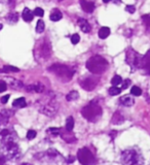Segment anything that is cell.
Instances as JSON below:
<instances>
[{"instance_id":"1","label":"cell","mask_w":150,"mask_h":165,"mask_svg":"<svg viewBox=\"0 0 150 165\" xmlns=\"http://www.w3.org/2000/svg\"><path fill=\"white\" fill-rule=\"evenodd\" d=\"M1 143V148L2 151L4 153V156L8 159H16L20 156V149H19V146L16 145V141H14V137L10 134V132L8 133L5 136H2Z\"/></svg>"},{"instance_id":"2","label":"cell","mask_w":150,"mask_h":165,"mask_svg":"<svg viewBox=\"0 0 150 165\" xmlns=\"http://www.w3.org/2000/svg\"><path fill=\"white\" fill-rule=\"evenodd\" d=\"M109 63L104 57L96 55L91 57L86 62V68L94 74H101L108 69Z\"/></svg>"},{"instance_id":"3","label":"cell","mask_w":150,"mask_h":165,"mask_svg":"<svg viewBox=\"0 0 150 165\" xmlns=\"http://www.w3.org/2000/svg\"><path fill=\"white\" fill-rule=\"evenodd\" d=\"M81 114L89 122H97L102 117L103 110H102V107L98 103L91 101V103H89L82 108Z\"/></svg>"},{"instance_id":"4","label":"cell","mask_w":150,"mask_h":165,"mask_svg":"<svg viewBox=\"0 0 150 165\" xmlns=\"http://www.w3.org/2000/svg\"><path fill=\"white\" fill-rule=\"evenodd\" d=\"M143 156L136 149L124 150L121 153V163L124 165H142Z\"/></svg>"},{"instance_id":"5","label":"cell","mask_w":150,"mask_h":165,"mask_svg":"<svg viewBox=\"0 0 150 165\" xmlns=\"http://www.w3.org/2000/svg\"><path fill=\"white\" fill-rule=\"evenodd\" d=\"M39 112L47 117H54L59 110V103L54 96L45 98L43 101L39 102Z\"/></svg>"},{"instance_id":"6","label":"cell","mask_w":150,"mask_h":165,"mask_svg":"<svg viewBox=\"0 0 150 165\" xmlns=\"http://www.w3.org/2000/svg\"><path fill=\"white\" fill-rule=\"evenodd\" d=\"M49 70L64 82L70 81L75 73V71L72 68H70L67 65H64V64H54L49 67Z\"/></svg>"},{"instance_id":"7","label":"cell","mask_w":150,"mask_h":165,"mask_svg":"<svg viewBox=\"0 0 150 165\" xmlns=\"http://www.w3.org/2000/svg\"><path fill=\"white\" fill-rule=\"evenodd\" d=\"M143 56L137 53L135 50L129 49L126 53V62L133 68V69H140L142 64Z\"/></svg>"},{"instance_id":"8","label":"cell","mask_w":150,"mask_h":165,"mask_svg":"<svg viewBox=\"0 0 150 165\" xmlns=\"http://www.w3.org/2000/svg\"><path fill=\"white\" fill-rule=\"evenodd\" d=\"M77 159L82 165H93L95 163V158L91 152L87 148H81L77 153Z\"/></svg>"},{"instance_id":"9","label":"cell","mask_w":150,"mask_h":165,"mask_svg":"<svg viewBox=\"0 0 150 165\" xmlns=\"http://www.w3.org/2000/svg\"><path fill=\"white\" fill-rule=\"evenodd\" d=\"M43 155H44L45 157L49 158L51 161L55 162V163H57V164H62V163H63V161H64L63 156H62L61 154H60L59 152H58L57 150H55V149L47 150L46 153L43 154Z\"/></svg>"},{"instance_id":"10","label":"cell","mask_w":150,"mask_h":165,"mask_svg":"<svg viewBox=\"0 0 150 165\" xmlns=\"http://www.w3.org/2000/svg\"><path fill=\"white\" fill-rule=\"evenodd\" d=\"M38 53L40 55V57L42 59H47V58L51 57V47L49 45V43L46 41H43L42 43H40L38 49Z\"/></svg>"},{"instance_id":"11","label":"cell","mask_w":150,"mask_h":165,"mask_svg":"<svg viewBox=\"0 0 150 165\" xmlns=\"http://www.w3.org/2000/svg\"><path fill=\"white\" fill-rule=\"evenodd\" d=\"M98 81L95 78H85L80 82V86L82 89L86 91H91L97 87Z\"/></svg>"},{"instance_id":"12","label":"cell","mask_w":150,"mask_h":165,"mask_svg":"<svg viewBox=\"0 0 150 165\" xmlns=\"http://www.w3.org/2000/svg\"><path fill=\"white\" fill-rule=\"evenodd\" d=\"M141 69L147 74H150V51L146 53V55L143 57L142 64H141Z\"/></svg>"},{"instance_id":"13","label":"cell","mask_w":150,"mask_h":165,"mask_svg":"<svg viewBox=\"0 0 150 165\" xmlns=\"http://www.w3.org/2000/svg\"><path fill=\"white\" fill-rule=\"evenodd\" d=\"M26 90L28 92H35V93H42L44 92L45 88L42 84L37 83V84H33V85H29L26 87Z\"/></svg>"},{"instance_id":"14","label":"cell","mask_w":150,"mask_h":165,"mask_svg":"<svg viewBox=\"0 0 150 165\" xmlns=\"http://www.w3.org/2000/svg\"><path fill=\"white\" fill-rule=\"evenodd\" d=\"M77 23H78V26L80 27V29H81V31H82V32H84V33L91 32V27L89 23L87 22L86 20H84V19H82V18H79L78 21H77Z\"/></svg>"},{"instance_id":"15","label":"cell","mask_w":150,"mask_h":165,"mask_svg":"<svg viewBox=\"0 0 150 165\" xmlns=\"http://www.w3.org/2000/svg\"><path fill=\"white\" fill-rule=\"evenodd\" d=\"M80 5L85 12H93L94 9H95L94 2L89 1V0H80Z\"/></svg>"},{"instance_id":"16","label":"cell","mask_w":150,"mask_h":165,"mask_svg":"<svg viewBox=\"0 0 150 165\" xmlns=\"http://www.w3.org/2000/svg\"><path fill=\"white\" fill-rule=\"evenodd\" d=\"M119 102H120V104H122L124 106L129 107V106L134 105V104H135V99L131 95H124V96H122V97H120Z\"/></svg>"},{"instance_id":"17","label":"cell","mask_w":150,"mask_h":165,"mask_svg":"<svg viewBox=\"0 0 150 165\" xmlns=\"http://www.w3.org/2000/svg\"><path fill=\"white\" fill-rule=\"evenodd\" d=\"M10 116H11V112H9L8 110H3L0 112V124L5 125L8 123Z\"/></svg>"},{"instance_id":"18","label":"cell","mask_w":150,"mask_h":165,"mask_svg":"<svg viewBox=\"0 0 150 165\" xmlns=\"http://www.w3.org/2000/svg\"><path fill=\"white\" fill-rule=\"evenodd\" d=\"M62 18H63V14H62V12L59 9H53V12H51V16H49V19L53 22H58Z\"/></svg>"},{"instance_id":"19","label":"cell","mask_w":150,"mask_h":165,"mask_svg":"<svg viewBox=\"0 0 150 165\" xmlns=\"http://www.w3.org/2000/svg\"><path fill=\"white\" fill-rule=\"evenodd\" d=\"M23 19H24V21H26V22H31V21L33 20V17H34V14H33L32 12H31L30 9H29L28 7L24 8V10H23Z\"/></svg>"},{"instance_id":"20","label":"cell","mask_w":150,"mask_h":165,"mask_svg":"<svg viewBox=\"0 0 150 165\" xmlns=\"http://www.w3.org/2000/svg\"><path fill=\"white\" fill-rule=\"evenodd\" d=\"M8 85L12 89H16V90H20L23 88V83L18 80H14V79H8Z\"/></svg>"},{"instance_id":"21","label":"cell","mask_w":150,"mask_h":165,"mask_svg":"<svg viewBox=\"0 0 150 165\" xmlns=\"http://www.w3.org/2000/svg\"><path fill=\"white\" fill-rule=\"evenodd\" d=\"M98 35H99V37L101 39L107 38V37L110 35V29L108 28V27H102V28L99 30V33H98Z\"/></svg>"},{"instance_id":"22","label":"cell","mask_w":150,"mask_h":165,"mask_svg":"<svg viewBox=\"0 0 150 165\" xmlns=\"http://www.w3.org/2000/svg\"><path fill=\"white\" fill-rule=\"evenodd\" d=\"M26 100H25L24 97H21V98H18V99H16L14 102H12V106L14 107H18V108H22V107H25L26 106Z\"/></svg>"},{"instance_id":"23","label":"cell","mask_w":150,"mask_h":165,"mask_svg":"<svg viewBox=\"0 0 150 165\" xmlns=\"http://www.w3.org/2000/svg\"><path fill=\"white\" fill-rule=\"evenodd\" d=\"M124 121V117H122L119 112H115L113 118H112V123H113V124H121Z\"/></svg>"},{"instance_id":"24","label":"cell","mask_w":150,"mask_h":165,"mask_svg":"<svg viewBox=\"0 0 150 165\" xmlns=\"http://www.w3.org/2000/svg\"><path fill=\"white\" fill-rule=\"evenodd\" d=\"M79 98V94L77 91H71L67 96H66V99L68 101H74V100H77Z\"/></svg>"},{"instance_id":"25","label":"cell","mask_w":150,"mask_h":165,"mask_svg":"<svg viewBox=\"0 0 150 165\" xmlns=\"http://www.w3.org/2000/svg\"><path fill=\"white\" fill-rule=\"evenodd\" d=\"M74 127V120L72 117H69V118L66 120V130L67 131H72Z\"/></svg>"},{"instance_id":"26","label":"cell","mask_w":150,"mask_h":165,"mask_svg":"<svg viewBox=\"0 0 150 165\" xmlns=\"http://www.w3.org/2000/svg\"><path fill=\"white\" fill-rule=\"evenodd\" d=\"M6 19H7V21L10 23H16L19 20V14H16V12H10V14L6 17Z\"/></svg>"},{"instance_id":"27","label":"cell","mask_w":150,"mask_h":165,"mask_svg":"<svg viewBox=\"0 0 150 165\" xmlns=\"http://www.w3.org/2000/svg\"><path fill=\"white\" fill-rule=\"evenodd\" d=\"M45 29V24L42 20H39L36 24V32L37 33H42Z\"/></svg>"},{"instance_id":"28","label":"cell","mask_w":150,"mask_h":165,"mask_svg":"<svg viewBox=\"0 0 150 165\" xmlns=\"http://www.w3.org/2000/svg\"><path fill=\"white\" fill-rule=\"evenodd\" d=\"M70 132H71V131H69V132H68L69 134H62V136H63V138L65 139V141H67V143H74V141H76V138H75L74 135L71 134Z\"/></svg>"},{"instance_id":"29","label":"cell","mask_w":150,"mask_h":165,"mask_svg":"<svg viewBox=\"0 0 150 165\" xmlns=\"http://www.w3.org/2000/svg\"><path fill=\"white\" fill-rule=\"evenodd\" d=\"M120 92H121V88H118L117 86H113V87H111L109 89V94L112 96L118 95Z\"/></svg>"},{"instance_id":"30","label":"cell","mask_w":150,"mask_h":165,"mask_svg":"<svg viewBox=\"0 0 150 165\" xmlns=\"http://www.w3.org/2000/svg\"><path fill=\"white\" fill-rule=\"evenodd\" d=\"M20 71V69L16 67H14V66H4L3 69H2V72H19Z\"/></svg>"},{"instance_id":"31","label":"cell","mask_w":150,"mask_h":165,"mask_svg":"<svg viewBox=\"0 0 150 165\" xmlns=\"http://www.w3.org/2000/svg\"><path fill=\"white\" fill-rule=\"evenodd\" d=\"M121 83H122V79H121V76H114L111 80V84L113 86H118V85H120Z\"/></svg>"},{"instance_id":"32","label":"cell","mask_w":150,"mask_h":165,"mask_svg":"<svg viewBox=\"0 0 150 165\" xmlns=\"http://www.w3.org/2000/svg\"><path fill=\"white\" fill-rule=\"evenodd\" d=\"M131 93L134 96H140L141 94H142V90L139 87H137V86H134V87H132V89H131Z\"/></svg>"},{"instance_id":"33","label":"cell","mask_w":150,"mask_h":165,"mask_svg":"<svg viewBox=\"0 0 150 165\" xmlns=\"http://www.w3.org/2000/svg\"><path fill=\"white\" fill-rule=\"evenodd\" d=\"M47 133L51 135H59L62 133V130L60 128H49L47 130Z\"/></svg>"},{"instance_id":"34","label":"cell","mask_w":150,"mask_h":165,"mask_svg":"<svg viewBox=\"0 0 150 165\" xmlns=\"http://www.w3.org/2000/svg\"><path fill=\"white\" fill-rule=\"evenodd\" d=\"M143 23L145 24V26L150 28V14H145V16L142 17Z\"/></svg>"},{"instance_id":"35","label":"cell","mask_w":150,"mask_h":165,"mask_svg":"<svg viewBox=\"0 0 150 165\" xmlns=\"http://www.w3.org/2000/svg\"><path fill=\"white\" fill-rule=\"evenodd\" d=\"M79 40H80V36H79L77 33H75L71 36V43H73V45H77V43H79Z\"/></svg>"},{"instance_id":"36","label":"cell","mask_w":150,"mask_h":165,"mask_svg":"<svg viewBox=\"0 0 150 165\" xmlns=\"http://www.w3.org/2000/svg\"><path fill=\"white\" fill-rule=\"evenodd\" d=\"M33 14H34L35 16H37V17H43L44 12H43V9L41 7H36L34 9V12H33Z\"/></svg>"},{"instance_id":"37","label":"cell","mask_w":150,"mask_h":165,"mask_svg":"<svg viewBox=\"0 0 150 165\" xmlns=\"http://www.w3.org/2000/svg\"><path fill=\"white\" fill-rule=\"evenodd\" d=\"M36 131H34V130H29L28 132H27V138L28 139H33V138H35L36 137Z\"/></svg>"},{"instance_id":"38","label":"cell","mask_w":150,"mask_h":165,"mask_svg":"<svg viewBox=\"0 0 150 165\" xmlns=\"http://www.w3.org/2000/svg\"><path fill=\"white\" fill-rule=\"evenodd\" d=\"M7 89V84H6L4 81H0V93L4 92Z\"/></svg>"},{"instance_id":"39","label":"cell","mask_w":150,"mask_h":165,"mask_svg":"<svg viewBox=\"0 0 150 165\" xmlns=\"http://www.w3.org/2000/svg\"><path fill=\"white\" fill-rule=\"evenodd\" d=\"M126 10L128 12H130V14H134L136 12V7H135V5H126Z\"/></svg>"},{"instance_id":"40","label":"cell","mask_w":150,"mask_h":165,"mask_svg":"<svg viewBox=\"0 0 150 165\" xmlns=\"http://www.w3.org/2000/svg\"><path fill=\"white\" fill-rule=\"evenodd\" d=\"M121 84H122L121 90H122V89H126V88L130 87V85H131V81H130V80H126L124 83H121Z\"/></svg>"},{"instance_id":"41","label":"cell","mask_w":150,"mask_h":165,"mask_svg":"<svg viewBox=\"0 0 150 165\" xmlns=\"http://www.w3.org/2000/svg\"><path fill=\"white\" fill-rule=\"evenodd\" d=\"M8 99H9V95H5L1 98V102L2 103H6L8 101Z\"/></svg>"},{"instance_id":"42","label":"cell","mask_w":150,"mask_h":165,"mask_svg":"<svg viewBox=\"0 0 150 165\" xmlns=\"http://www.w3.org/2000/svg\"><path fill=\"white\" fill-rule=\"evenodd\" d=\"M74 160H75V158L73 157V156H70V157H69V158H68L67 162H68V163H72V162H73V161H74Z\"/></svg>"},{"instance_id":"43","label":"cell","mask_w":150,"mask_h":165,"mask_svg":"<svg viewBox=\"0 0 150 165\" xmlns=\"http://www.w3.org/2000/svg\"><path fill=\"white\" fill-rule=\"evenodd\" d=\"M111 0H103V2L104 3H108V2H110Z\"/></svg>"},{"instance_id":"44","label":"cell","mask_w":150,"mask_h":165,"mask_svg":"<svg viewBox=\"0 0 150 165\" xmlns=\"http://www.w3.org/2000/svg\"><path fill=\"white\" fill-rule=\"evenodd\" d=\"M115 2H116V3H120V2H121V0H115Z\"/></svg>"},{"instance_id":"45","label":"cell","mask_w":150,"mask_h":165,"mask_svg":"<svg viewBox=\"0 0 150 165\" xmlns=\"http://www.w3.org/2000/svg\"><path fill=\"white\" fill-rule=\"evenodd\" d=\"M22 165H31V164H29V163H23Z\"/></svg>"},{"instance_id":"46","label":"cell","mask_w":150,"mask_h":165,"mask_svg":"<svg viewBox=\"0 0 150 165\" xmlns=\"http://www.w3.org/2000/svg\"><path fill=\"white\" fill-rule=\"evenodd\" d=\"M1 29H2V25L0 24V30H1Z\"/></svg>"},{"instance_id":"47","label":"cell","mask_w":150,"mask_h":165,"mask_svg":"<svg viewBox=\"0 0 150 165\" xmlns=\"http://www.w3.org/2000/svg\"><path fill=\"white\" fill-rule=\"evenodd\" d=\"M0 72H2V69H0Z\"/></svg>"},{"instance_id":"48","label":"cell","mask_w":150,"mask_h":165,"mask_svg":"<svg viewBox=\"0 0 150 165\" xmlns=\"http://www.w3.org/2000/svg\"><path fill=\"white\" fill-rule=\"evenodd\" d=\"M1 1H2V0H0V2H1Z\"/></svg>"},{"instance_id":"49","label":"cell","mask_w":150,"mask_h":165,"mask_svg":"<svg viewBox=\"0 0 150 165\" xmlns=\"http://www.w3.org/2000/svg\"><path fill=\"white\" fill-rule=\"evenodd\" d=\"M60 1H61V0H60Z\"/></svg>"}]
</instances>
